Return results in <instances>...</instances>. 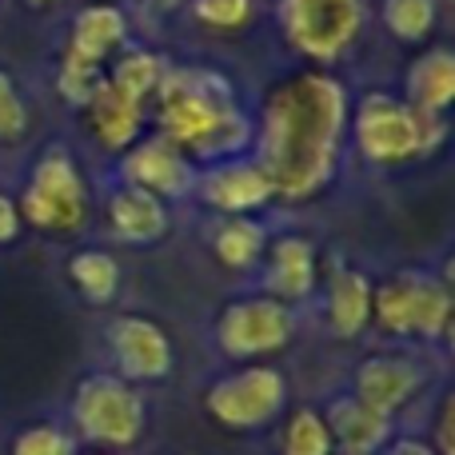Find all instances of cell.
I'll return each mask as SVG.
<instances>
[{"label": "cell", "instance_id": "cell-22", "mask_svg": "<svg viewBox=\"0 0 455 455\" xmlns=\"http://www.w3.org/2000/svg\"><path fill=\"white\" fill-rule=\"evenodd\" d=\"M68 283L76 288V296L92 307H108L120 296L124 283V267L108 248H80L68 256Z\"/></svg>", "mask_w": 455, "mask_h": 455}, {"label": "cell", "instance_id": "cell-17", "mask_svg": "<svg viewBox=\"0 0 455 455\" xmlns=\"http://www.w3.org/2000/svg\"><path fill=\"white\" fill-rule=\"evenodd\" d=\"M323 323L336 339H360L371 328V275L360 267H331L323 283Z\"/></svg>", "mask_w": 455, "mask_h": 455}, {"label": "cell", "instance_id": "cell-36", "mask_svg": "<svg viewBox=\"0 0 455 455\" xmlns=\"http://www.w3.org/2000/svg\"><path fill=\"white\" fill-rule=\"evenodd\" d=\"M112 4H120V0H112Z\"/></svg>", "mask_w": 455, "mask_h": 455}, {"label": "cell", "instance_id": "cell-10", "mask_svg": "<svg viewBox=\"0 0 455 455\" xmlns=\"http://www.w3.org/2000/svg\"><path fill=\"white\" fill-rule=\"evenodd\" d=\"M196 160L160 132L140 136L116 160V184H136V188L160 196L164 204H184V200L196 196Z\"/></svg>", "mask_w": 455, "mask_h": 455}, {"label": "cell", "instance_id": "cell-14", "mask_svg": "<svg viewBox=\"0 0 455 455\" xmlns=\"http://www.w3.org/2000/svg\"><path fill=\"white\" fill-rule=\"evenodd\" d=\"M196 200H204L216 216H256L259 208L275 204L272 180L251 156H232L220 164L200 168Z\"/></svg>", "mask_w": 455, "mask_h": 455}, {"label": "cell", "instance_id": "cell-26", "mask_svg": "<svg viewBox=\"0 0 455 455\" xmlns=\"http://www.w3.org/2000/svg\"><path fill=\"white\" fill-rule=\"evenodd\" d=\"M8 455H80V440L60 419H36L12 435Z\"/></svg>", "mask_w": 455, "mask_h": 455}, {"label": "cell", "instance_id": "cell-11", "mask_svg": "<svg viewBox=\"0 0 455 455\" xmlns=\"http://www.w3.org/2000/svg\"><path fill=\"white\" fill-rule=\"evenodd\" d=\"M104 347H108L112 371L136 387L164 384L176 368L172 339L148 315H112L104 323Z\"/></svg>", "mask_w": 455, "mask_h": 455}, {"label": "cell", "instance_id": "cell-21", "mask_svg": "<svg viewBox=\"0 0 455 455\" xmlns=\"http://www.w3.org/2000/svg\"><path fill=\"white\" fill-rule=\"evenodd\" d=\"M267 240L272 232L256 216H216V224L208 228V248H212L216 264H224L228 272H256L267 251Z\"/></svg>", "mask_w": 455, "mask_h": 455}, {"label": "cell", "instance_id": "cell-1", "mask_svg": "<svg viewBox=\"0 0 455 455\" xmlns=\"http://www.w3.org/2000/svg\"><path fill=\"white\" fill-rule=\"evenodd\" d=\"M347 84L328 68L291 72L267 88L251 136V160L272 180L275 200L307 204L331 188L347 140Z\"/></svg>", "mask_w": 455, "mask_h": 455}, {"label": "cell", "instance_id": "cell-13", "mask_svg": "<svg viewBox=\"0 0 455 455\" xmlns=\"http://www.w3.org/2000/svg\"><path fill=\"white\" fill-rule=\"evenodd\" d=\"M320 288V251L307 235L280 232L267 240V251L259 259V291L280 304H307Z\"/></svg>", "mask_w": 455, "mask_h": 455}, {"label": "cell", "instance_id": "cell-33", "mask_svg": "<svg viewBox=\"0 0 455 455\" xmlns=\"http://www.w3.org/2000/svg\"><path fill=\"white\" fill-rule=\"evenodd\" d=\"M24 4H32V8H44V4H60V0H24Z\"/></svg>", "mask_w": 455, "mask_h": 455}, {"label": "cell", "instance_id": "cell-7", "mask_svg": "<svg viewBox=\"0 0 455 455\" xmlns=\"http://www.w3.org/2000/svg\"><path fill=\"white\" fill-rule=\"evenodd\" d=\"M368 20V0H280L275 24L296 56L312 68H331L355 48Z\"/></svg>", "mask_w": 455, "mask_h": 455}, {"label": "cell", "instance_id": "cell-6", "mask_svg": "<svg viewBox=\"0 0 455 455\" xmlns=\"http://www.w3.org/2000/svg\"><path fill=\"white\" fill-rule=\"evenodd\" d=\"M371 323L392 339L440 344L451 331V283L424 267H400L371 283Z\"/></svg>", "mask_w": 455, "mask_h": 455}, {"label": "cell", "instance_id": "cell-19", "mask_svg": "<svg viewBox=\"0 0 455 455\" xmlns=\"http://www.w3.org/2000/svg\"><path fill=\"white\" fill-rule=\"evenodd\" d=\"M84 112H88V128H92V136L100 140V148L116 152V156L124 148H132L144 132V104H136L132 96H124L116 84H108V76L88 96Z\"/></svg>", "mask_w": 455, "mask_h": 455}, {"label": "cell", "instance_id": "cell-8", "mask_svg": "<svg viewBox=\"0 0 455 455\" xmlns=\"http://www.w3.org/2000/svg\"><path fill=\"white\" fill-rule=\"evenodd\" d=\"M288 376L275 363H240L204 387V411L224 432H264L288 411Z\"/></svg>", "mask_w": 455, "mask_h": 455}, {"label": "cell", "instance_id": "cell-29", "mask_svg": "<svg viewBox=\"0 0 455 455\" xmlns=\"http://www.w3.org/2000/svg\"><path fill=\"white\" fill-rule=\"evenodd\" d=\"M188 8L212 32H240L256 20V0H188Z\"/></svg>", "mask_w": 455, "mask_h": 455}, {"label": "cell", "instance_id": "cell-2", "mask_svg": "<svg viewBox=\"0 0 455 455\" xmlns=\"http://www.w3.org/2000/svg\"><path fill=\"white\" fill-rule=\"evenodd\" d=\"M160 136L184 148L200 168L251 152L256 120L235 104L232 84L212 68H172L156 88Z\"/></svg>", "mask_w": 455, "mask_h": 455}, {"label": "cell", "instance_id": "cell-9", "mask_svg": "<svg viewBox=\"0 0 455 455\" xmlns=\"http://www.w3.org/2000/svg\"><path fill=\"white\" fill-rule=\"evenodd\" d=\"M296 331H299L296 307L256 291V296L228 299L216 312L212 344L232 363H259L267 355H280L296 339Z\"/></svg>", "mask_w": 455, "mask_h": 455}, {"label": "cell", "instance_id": "cell-18", "mask_svg": "<svg viewBox=\"0 0 455 455\" xmlns=\"http://www.w3.org/2000/svg\"><path fill=\"white\" fill-rule=\"evenodd\" d=\"M128 48V12L112 0H92L72 16L68 32V52L88 64L108 68V60Z\"/></svg>", "mask_w": 455, "mask_h": 455}, {"label": "cell", "instance_id": "cell-31", "mask_svg": "<svg viewBox=\"0 0 455 455\" xmlns=\"http://www.w3.org/2000/svg\"><path fill=\"white\" fill-rule=\"evenodd\" d=\"M20 232H24L20 208H16V200L8 196V192H0V248H4V243H16Z\"/></svg>", "mask_w": 455, "mask_h": 455}, {"label": "cell", "instance_id": "cell-27", "mask_svg": "<svg viewBox=\"0 0 455 455\" xmlns=\"http://www.w3.org/2000/svg\"><path fill=\"white\" fill-rule=\"evenodd\" d=\"M104 80V68L100 64H88L80 60V56L64 52L60 68H56V92H60L64 104H72V108H84L88 96L96 92V84Z\"/></svg>", "mask_w": 455, "mask_h": 455}, {"label": "cell", "instance_id": "cell-3", "mask_svg": "<svg viewBox=\"0 0 455 455\" xmlns=\"http://www.w3.org/2000/svg\"><path fill=\"white\" fill-rule=\"evenodd\" d=\"M347 136L371 168H400L419 156H432L448 136V116L411 108L403 96L368 92L347 112Z\"/></svg>", "mask_w": 455, "mask_h": 455}, {"label": "cell", "instance_id": "cell-24", "mask_svg": "<svg viewBox=\"0 0 455 455\" xmlns=\"http://www.w3.org/2000/svg\"><path fill=\"white\" fill-rule=\"evenodd\" d=\"M379 20L400 44H424L440 24V0H379Z\"/></svg>", "mask_w": 455, "mask_h": 455}, {"label": "cell", "instance_id": "cell-25", "mask_svg": "<svg viewBox=\"0 0 455 455\" xmlns=\"http://www.w3.org/2000/svg\"><path fill=\"white\" fill-rule=\"evenodd\" d=\"M280 455H336L331 451V435L323 424L320 408H291L288 416H280Z\"/></svg>", "mask_w": 455, "mask_h": 455}, {"label": "cell", "instance_id": "cell-34", "mask_svg": "<svg viewBox=\"0 0 455 455\" xmlns=\"http://www.w3.org/2000/svg\"><path fill=\"white\" fill-rule=\"evenodd\" d=\"M80 455H116V451H80Z\"/></svg>", "mask_w": 455, "mask_h": 455}, {"label": "cell", "instance_id": "cell-28", "mask_svg": "<svg viewBox=\"0 0 455 455\" xmlns=\"http://www.w3.org/2000/svg\"><path fill=\"white\" fill-rule=\"evenodd\" d=\"M32 124V108L20 80L8 68H0V144H16Z\"/></svg>", "mask_w": 455, "mask_h": 455}, {"label": "cell", "instance_id": "cell-15", "mask_svg": "<svg viewBox=\"0 0 455 455\" xmlns=\"http://www.w3.org/2000/svg\"><path fill=\"white\" fill-rule=\"evenodd\" d=\"M320 411H323V424H328L331 451L336 455H379L395 435V419L363 408L352 392L336 395Z\"/></svg>", "mask_w": 455, "mask_h": 455}, {"label": "cell", "instance_id": "cell-32", "mask_svg": "<svg viewBox=\"0 0 455 455\" xmlns=\"http://www.w3.org/2000/svg\"><path fill=\"white\" fill-rule=\"evenodd\" d=\"M379 455H435V448L427 440H419V435H392V443Z\"/></svg>", "mask_w": 455, "mask_h": 455}, {"label": "cell", "instance_id": "cell-5", "mask_svg": "<svg viewBox=\"0 0 455 455\" xmlns=\"http://www.w3.org/2000/svg\"><path fill=\"white\" fill-rule=\"evenodd\" d=\"M72 435L92 451H128L148 432V400L116 371H88L68 403Z\"/></svg>", "mask_w": 455, "mask_h": 455}, {"label": "cell", "instance_id": "cell-30", "mask_svg": "<svg viewBox=\"0 0 455 455\" xmlns=\"http://www.w3.org/2000/svg\"><path fill=\"white\" fill-rule=\"evenodd\" d=\"M451 419H455V411H451V395L443 392V400H440V416H435V440H427L435 448V455H455V443H451Z\"/></svg>", "mask_w": 455, "mask_h": 455}, {"label": "cell", "instance_id": "cell-12", "mask_svg": "<svg viewBox=\"0 0 455 455\" xmlns=\"http://www.w3.org/2000/svg\"><path fill=\"white\" fill-rule=\"evenodd\" d=\"M427 392V363L411 352H371L352 371V395L363 408L395 419Z\"/></svg>", "mask_w": 455, "mask_h": 455}, {"label": "cell", "instance_id": "cell-4", "mask_svg": "<svg viewBox=\"0 0 455 455\" xmlns=\"http://www.w3.org/2000/svg\"><path fill=\"white\" fill-rule=\"evenodd\" d=\"M24 228L44 235H80L92 220V188L64 144H44L16 196Z\"/></svg>", "mask_w": 455, "mask_h": 455}, {"label": "cell", "instance_id": "cell-35", "mask_svg": "<svg viewBox=\"0 0 455 455\" xmlns=\"http://www.w3.org/2000/svg\"><path fill=\"white\" fill-rule=\"evenodd\" d=\"M168 4H180V0H168Z\"/></svg>", "mask_w": 455, "mask_h": 455}, {"label": "cell", "instance_id": "cell-20", "mask_svg": "<svg viewBox=\"0 0 455 455\" xmlns=\"http://www.w3.org/2000/svg\"><path fill=\"white\" fill-rule=\"evenodd\" d=\"M403 100L411 108L448 116V108L455 100V56L448 44L427 48V52H419L408 64V72H403Z\"/></svg>", "mask_w": 455, "mask_h": 455}, {"label": "cell", "instance_id": "cell-23", "mask_svg": "<svg viewBox=\"0 0 455 455\" xmlns=\"http://www.w3.org/2000/svg\"><path fill=\"white\" fill-rule=\"evenodd\" d=\"M164 72H168V60L160 52H152V48H124V52H116L108 60L104 76L124 96H132L136 104H148L152 96H156Z\"/></svg>", "mask_w": 455, "mask_h": 455}, {"label": "cell", "instance_id": "cell-16", "mask_svg": "<svg viewBox=\"0 0 455 455\" xmlns=\"http://www.w3.org/2000/svg\"><path fill=\"white\" fill-rule=\"evenodd\" d=\"M108 228L120 243L148 248V243L164 240L172 228V204H164L160 196L136 188V184H116L108 192Z\"/></svg>", "mask_w": 455, "mask_h": 455}]
</instances>
